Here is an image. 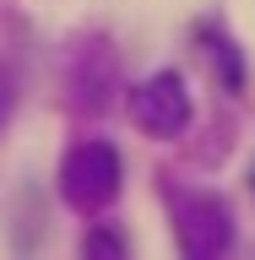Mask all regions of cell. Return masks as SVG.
I'll list each match as a JSON object with an SVG mask.
<instances>
[{
	"label": "cell",
	"mask_w": 255,
	"mask_h": 260,
	"mask_svg": "<svg viewBox=\"0 0 255 260\" xmlns=\"http://www.w3.org/2000/svg\"><path fill=\"white\" fill-rule=\"evenodd\" d=\"M120 179H125V162L109 141H81L60 162V195L76 211H103L120 195Z\"/></svg>",
	"instance_id": "obj_1"
},
{
	"label": "cell",
	"mask_w": 255,
	"mask_h": 260,
	"mask_svg": "<svg viewBox=\"0 0 255 260\" xmlns=\"http://www.w3.org/2000/svg\"><path fill=\"white\" fill-rule=\"evenodd\" d=\"M190 92H185V76L179 71H152L147 81H136L130 87V119L147 130V136H158V141H168V136H179V130L190 125Z\"/></svg>",
	"instance_id": "obj_2"
},
{
	"label": "cell",
	"mask_w": 255,
	"mask_h": 260,
	"mask_svg": "<svg viewBox=\"0 0 255 260\" xmlns=\"http://www.w3.org/2000/svg\"><path fill=\"white\" fill-rule=\"evenodd\" d=\"M174 239L185 255L207 260V255H223L234 249V217L217 195H174Z\"/></svg>",
	"instance_id": "obj_3"
},
{
	"label": "cell",
	"mask_w": 255,
	"mask_h": 260,
	"mask_svg": "<svg viewBox=\"0 0 255 260\" xmlns=\"http://www.w3.org/2000/svg\"><path fill=\"white\" fill-rule=\"evenodd\" d=\"M195 44H201V60L212 65V76L223 81L228 92H239V87H244V65H239V49L228 44L223 32H212V27H195Z\"/></svg>",
	"instance_id": "obj_4"
},
{
	"label": "cell",
	"mask_w": 255,
	"mask_h": 260,
	"mask_svg": "<svg viewBox=\"0 0 255 260\" xmlns=\"http://www.w3.org/2000/svg\"><path fill=\"white\" fill-rule=\"evenodd\" d=\"M81 249H87V255H125V239H120V233H109V228H87Z\"/></svg>",
	"instance_id": "obj_5"
},
{
	"label": "cell",
	"mask_w": 255,
	"mask_h": 260,
	"mask_svg": "<svg viewBox=\"0 0 255 260\" xmlns=\"http://www.w3.org/2000/svg\"><path fill=\"white\" fill-rule=\"evenodd\" d=\"M11 76H6V71H0V125H6V114H11Z\"/></svg>",
	"instance_id": "obj_6"
},
{
	"label": "cell",
	"mask_w": 255,
	"mask_h": 260,
	"mask_svg": "<svg viewBox=\"0 0 255 260\" xmlns=\"http://www.w3.org/2000/svg\"><path fill=\"white\" fill-rule=\"evenodd\" d=\"M250 190H255V162H250Z\"/></svg>",
	"instance_id": "obj_7"
}]
</instances>
